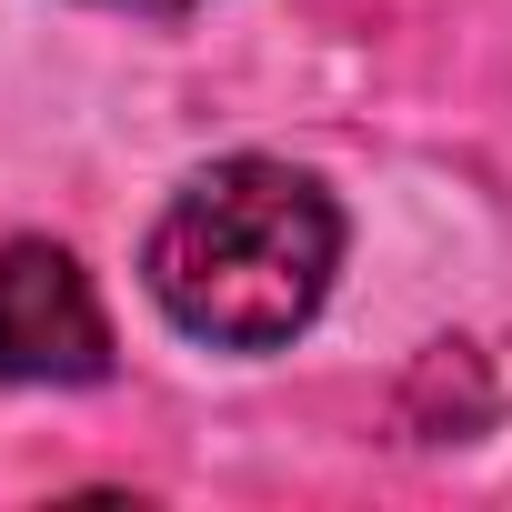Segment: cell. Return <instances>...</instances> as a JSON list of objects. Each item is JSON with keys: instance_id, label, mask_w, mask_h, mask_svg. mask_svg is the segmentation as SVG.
Segmentation results:
<instances>
[{"instance_id": "7a4b0ae2", "label": "cell", "mask_w": 512, "mask_h": 512, "mask_svg": "<svg viewBox=\"0 0 512 512\" xmlns=\"http://www.w3.org/2000/svg\"><path fill=\"white\" fill-rule=\"evenodd\" d=\"M111 322L61 241H0V382H101Z\"/></svg>"}, {"instance_id": "6da1fadb", "label": "cell", "mask_w": 512, "mask_h": 512, "mask_svg": "<svg viewBox=\"0 0 512 512\" xmlns=\"http://www.w3.org/2000/svg\"><path fill=\"white\" fill-rule=\"evenodd\" d=\"M342 272V211L312 171L231 151L171 191L141 241L151 302L211 352H282Z\"/></svg>"}, {"instance_id": "3957f363", "label": "cell", "mask_w": 512, "mask_h": 512, "mask_svg": "<svg viewBox=\"0 0 512 512\" xmlns=\"http://www.w3.org/2000/svg\"><path fill=\"white\" fill-rule=\"evenodd\" d=\"M151 11H191V0H151Z\"/></svg>"}]
</instances>
